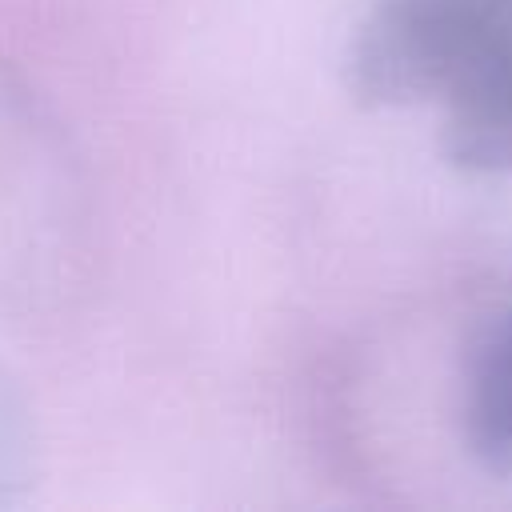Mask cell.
<instances>
[{
	"instance_id": "1",
	"label": "cell",
	"mask_w": 512,
	"mask_h": 512,
	"mask_svg": "<svg viewBox=\"0 0 512 512\" xmlns=\"http://www.w3.org/2000/svg\"><path fill=\"white\" fill-rule=\"evenodd\" d=\"M344 72L368 108H436L448 164L512 172V0H372Z\"/></svg>"
},
{
	"instance_id": "2",
	"label": "cell",
	"mask_w": 512,
	"mask_h": 512,
	"mask_svg": "<svg viewBox=\"0 0 512 512\" xmlns=\"http://www.w3.org/2000/svg\"><path fill=\"white\" fill-rule=\"evenodd\" d=\"M460 416L472 456L512 484V308L488 320L468 352Z\"/></svg>"
},
{
	"instance_id": "3",
	"label": "cell",
	"mask_w": 512,
	"mask_h": 512,
	"mask_svg": "<svg viewBox=\"0 0 512 512\" xmlns=\"http://www.w3.org/2000/svg\"><path fill=\"white\" fill-rule=\"evenodd\" d=\"M8 436H12V428H8V408H4V400H0V476H4V468L12 464V448H8Z\"/></svg>"
}]
</instances>
